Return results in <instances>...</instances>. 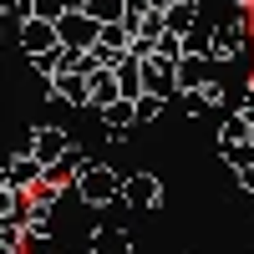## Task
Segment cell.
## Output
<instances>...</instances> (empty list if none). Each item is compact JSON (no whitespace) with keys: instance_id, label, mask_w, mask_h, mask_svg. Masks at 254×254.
Masks as SVG:
<instances>
[{"instance_id":"1","label":"cell","mask_w":254,"mask_h":254,"mask_svg":"<svg viewBox=\"0 0 254 254\" xmlns=\"http://www.w3.org/2000/svg\"><path fill=\"white\" fill-rule=\"evenodd\" d=\"M76 193L87 203H112V198H122V178L112 173L107 163H87L76 173Z\"/></svg>"},{"instance_id":"2","label":"cell","mask_w":254,"mask_h":254,"mask_svg":"<svg viewBox=\"0 0 254 254\" xmlns=\"http://www.w3.org/2000/svg\"><path fill=\"white\" fill-rule=\"evenodd\" d=\"M97 31H102V26H97L87 10L56 20V41H61V51H92V46H97Z\"/></svg>"},{"instance_id":"3","label":"cell","mask_w":254,"mask_h":254,"mask_svg":"<svg viewBox=\"0 0 254 254\" xmlns=\"http://www.w3.org/2000/svg\"><path fill=\"white\" fill-rule=\"evenodd\" d=\"M20 46H26L31 56H51V51H61L56 20H36V15H26V20H20Z\"/></svg>"},{"instance_id":"4","label":"cell","mask_w":254,"mask_h":254,"mask_svg":"<svg viewBox=\"0 0 254 254\" xmlns=\"http://www.w3.org/2000/svg\"><path fill=\"white\" fill-rule=\"evenodd\" d=\"M66 147H71V137L61 132V127H36V142H31V158H36L41 168H51V163H61V158H66Z\"/></svg>"},{"instance_id":"5","label":"cell","mask_w":254,"mask_h":254,"mask_svg":"<svg viewBox=\"0 0 254 254\" xmlns=\"http://www.w3.org/2000/svg\"><path fill=\"white\" fill-rule=\"evenodd\" d=\"M122 198L137 203V208H158L163 203V188H158L153 173H137V178H122Z\"/></svg>"},{"instance_id":"6","label":"cell","mask_w":254,"mask_h":254,"mask_svg":"<svg viewBox=\"0 0 254 254\" xmlns=\"http://www.w3.org/2000/svg\"><path fill=\"white\" fill-rule=\"evenodd\" d=\"M122 92H117V71L112 66H92L87 71V102L92 107H107V102H117Z\"/></svg>"},{"instance_id":"7","label":"cell","mask_w":254,"mask_h":254,"mask_svg":"<svg viewBox=\"0 0 254 254\" xmlns=\"http://www.w3.org/2000/svg\"><path fill=\"white\" fill-rule=\"evenodd\" d=\"M203 61L208 56H178L173 61V87H183V97L203 87Z\"/></svg>"},{"instance_id":"8","label":"cell","mask_w":254,"mask_h":254,"mask_svg":"<svg viewBox=\"0 0 254 254\" xmlns=\"http://www.w3.org/2000/svg\"><path fill=\"white\" fill-rule=\"evenodd\" d=\"M92 254H132V239H127V229H92Z\"/></svg>"},{"instance_id":"9","label":"cell","mask_w":254,"mask_h":254,"mask_svg":"<svg viewBox=\"0 0 254 254\" xmlns=\"http://www.w3.org/2000/svg\"><path fill=\"white\" fill-rule=\"evenodd\" d=\"M41 173H46V168H41L31 153H26V158H15V163H5V183H10V188H20V193H26V188H31Z\"/></svg>"},{"instance_id":"10","label":"cell","mask_w":254,"mask_h":254,"mask_svg":"<svg viewBox=\"0 0 254 254\" xmlns=\"http://www.w3.org/2000/svg\"><path fill=\"white\" fill-rule=\"evenodd\" d=\"M102 122H107V132H112V137L122 132V127H132V97L107 102V107H102Z\"/></svg>"},{"instance_id":"11","label":"cell","mask_w":254,"mask_h":254,"mask_svg":"<svg viewBox=\"0 0 254 254\" xmlns=\"http://www.w3.org/2000/svg\"><path fill=\"white\" fill-rule=\"evenodd\" d=\"M163 31H168V36H183V31H193V5H188V0L168 5V10H163Z\"/></svg>"},{"instance_id":"12","label":"cell","mask_w":254,"mask_h":254,"mask_svg":"<svg viewBox=\"0 0 254 254\" xmlns=\"http://www.w3.org/2000/svg\"><path fill=\"white\" fill-rule=\"evenodd\" d=\"M219 153L229 158V168H234V173L254 168V142H229V147H219Z\"/></svg>"},{"instance_id":"13","label":"cell","mask_w":254,"mask_h":254,"mask_svg":"<svg viewBox=\"0 0 254 254\" xmlns=\"http://www.w3.org/2000/svg\"><path fill=\"white\" fill-rule=\"evenodd\" d=\"M229 142H249V117L244 112H234L224 122V132H219V147H229Z\"/></svg>"},{"instance_id":"14","label":"cell","mask_w":254,"mask_h":254,"mask_svg":"<svg viewBox=\"0 0 254 254\" xmlns=\"http://www.w3.org/2000/svg\"><path fill=\"white\" fill-rule=\"evenodd\" d=\"M87 15L97 20V26H102V20L112 26V20H122V0H87Z\"/></svg>"},{"instance_id":"15","label":"cell","mask_w":254,"mask_h":254,"mask_svg":"<svg viewBox=\"0 0 254 254\" xmlns=\"http://www.w3.org/2000/svg\"><path fill=\"white\" fill-rule=\"evenodd\" d=\"M158 112H163V97H153V92L132 97V122H147V117H158Z\"/></svg>"},{"instance_id":"16","label":"cell","mask_w":254,"mask_h":254,"mask_svg":"<svg viewBox=\"0 0 254 254\" xmlns=\"http://www.w3.org/2000/svg\"><path fill=\"white\" fill-rule=\"evenodd\" d=\"M239 178H244V188H249V193H254V168H244V173H239Z\"/></svg>"},{"instance_id":"17","label":"cell","mask_w":254,"mask_h":254,"mask_svg":"<svg viewBox=\"0 0 254 254\" xmlns=\"http://www.w3.org/2000/svg\"><path fill=\"white\" fill-rule=\"evenodd\" d=\"M0 188H10V183H5V163H0Z\"/></svg>"}]
</instances>
